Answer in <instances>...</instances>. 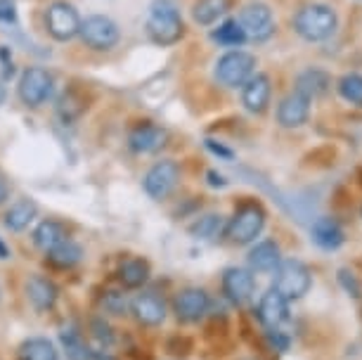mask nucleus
Returning <instances> with one entry per match:
<instances>
[{
  "instance_id": "obj_1",
  "label": "nucleus",
  "mask_w": 362,
  "mask_h": 360,
  "mask_svg": "<svg viewBox=\"0 0 362 360\" xmlns=\"http://www.w3.org/2000/svg\"><path fill=\"white\" fill-rule=\"evenodd\" d=\"M145 26H147V36L161 47L175 45L177 40L185 36V22H182L173 0H154L152 8L147 12Z\"/></svg>"
},
{
  "instance_id": "obj_2",
  "label": "nucleus",
  "mask_w": 362,
  "mask_h": 360,
  "mask_svg": "<svg viewBox=\"0 0 362 360\" xmlns=\"http://www.w3.org/2000/svg\"><path fill=\"white\" fill-rule=\"evenodd\" d=\"M339 17L334 8L325 3H310L303 5L296 17H293V29L303 40L308 43H322V40L332 38V33L337 31Z\"/></svg>"
},
{
  "instance_id": "obj_3",
  "label": "nucleus",
  "mask_w": 362,
  "mask_h": 360,
  "mask_svg": "<svg viewBox=\"0 0 362 360\" xmlns=\"http://www.w3.org/2000/svg\"><path fill=\"white\" fill-rule=\"evenodd\" d=\"M265 226V211L261 204L256 202H247L242 204V207L237 209L235 216L228 221V226H225V237H228L230 244H237V247H242V244H251L256 240L258 235H261V230Z\"/></svg>"
},
{
  "instance_id": "obj_4",
  "label": "nucleus",
  "mask_w": 362,
  "mask_h": 360,
  "mask_svg": "<svg viewBox=\"0 0 362 360\" xmlns=\"http://www.w3.org/2000/svg\"><path fill=\"white\" fill-rule=\"evenodd\" d=\"M313 275L310 268L298 259H286L279 261V266L275 268V289L282 294L286 301H296L303 298L310 291Z\"/></svg>"
},
{
  "instance_id": "obj_5",
  "label": "nucleus",
  "mask_w": 362,
  "mask_h": 360,
  "mask_svg": "<svg viewBox=\"0 0 362 360\" xmlns=\"http://www.w3.org/2000/svg\"><path fill=\"white\" fill-rule=\"evenodd\" d=\"M52 91H54V79L43 66H29V69H24L22 76H19L17 95H19V100H22V105L29 107V110L43 107L45 102L50 100Z\"/></svg>"
},
{
  "instance_id": "obj_6",
  "label": "nucleus",
  "mask_w": 362,
  "mask_h": 360,
  "mask_svg": "<svg viewBox=\"0 0 362 360\" xmlns=\"http://www.w3.org/2000/svg\"><path fill=\"white\" fill-rule=\"evenodd\" d=\"M216 81L225 88H242L256 74V57L244 50H230L216 62Z\"/></svg>"
},
{
  "instance_id": "obj_7",
  "label": "nucleus",
  "mask_w": 362,
  "mask_h": 360,
  "mask_svg": "<svg viewBox=\"0 0 362 360\" xmlns=\"http://www.w3.org/2000/svg\"><path fill=\"white\" fill-rule=\"evenodd\" d=\"M78 38L83 40L90 50L107 52V50H112V47H116V43H119V38H121V31L114 19H109L105 15H90V17L81 19Z\"/></svg>"
},
{
  "instance_id": "obj_8",
  "label": "nucleus",
  "mask_w": 362,
  "mask_h": 360,
  "mask_svg": "<svg viewBox=\"0 0 362 360\" xmlns=\"http://www.w3.org/2000/svg\"><path fill=\"white\" fill-rule=\"evenodd\" d=\"M45 29L54 40H59V43H66V40L76 38L81 31L78 10L74 8L71 3H64V0L52 3L50 8L45 10Z\"/></svg>"
},
{
  "instance_id": "obj_9",
  "label": "nucleus",
  "mask_w": 362,
  "mask_h": 360,
  "mask_svg": "<svg viewBox=\"0 0 362 360\" xmlns=\"http://www.w3.org/2000/svg\"><path fill=\"white\" fill-rule=\"evenodd\" d=\"M177 180H180V166L173 159H161L145 173L142 187L154 202H163L177 187Z\"/></svg>"
},
{
  "instance_id": "obj_10",
  "label": "nucleus",
  "mask_w": 362,
  "mask_h": 360,
  "mask_svg": "<svg viewBox=\"0 0 362 360\" xmlns=\"http://www.w3.org/2000/svg\"><path fill=\"white\" fill-rule=\"evenodd\" d=\"M211 308V296L202 287H185L180 289L173 298V313L177 323L194 325L206 318Z\"/></svg>"
},
{
  "instance_id": "obj_11",
  "label": "nucleus",
  "mask_w": 362,
  "mask_h": 360,
  "mask_svg": "<svg viewBox=\"0 0 362 360\" xmlns=\"http://www.w3.org/2000/svg\"><path fill=\"white\" fill-rule=\"evenodd\" d=\"M239 24L247 33V40H256V43H263L275 33V17H272V10L265 3L244 5L242 15H239Z\"/></svg>"
},
{
  "instance_id": "obj_12",
  "label": "nucleus",
  "mask_w": 362,
  "mask_h": 360,
  "mask_svg": "<svg viewBox=\"0 0 362 360\" xmlns=\"http://www.w3.org/2000/svg\"><path fill=\"white\" fill-rule=\"evenodd\" d=\"M128 310H131L133 318L142 327H159V325L166 320V301H163V296L154 289H142L140 294H135L131 298Z\"/></svg>"
},
{
  "instance_id": "obj_13",
  "label": "nucleus",
  "mask_w": 362,
  "mask_h": 360,
  "mask_svg": "<svg viewBox=\"0 0 362 360\" xmlns=\"http://www.w3.org/2000/svg\"><path fill=\"white\" fill-rule=\"evenodd\" d=\"M168 131L154 121H140L128 131V147L135 154H156L166 147Z\"/></svg>"
},
{
  "instance_id": "obj_14",
  "label": "nucleus",
  "mask_w": 362,
  "mask_h": 360,
  "mask_svg": "<svg viewBox=\"0 0 362 360\" xmlns=\"http://www.w3.org/2000/svg\"><path fill=\"white\" fill-rule=\"evenodd\" d=\"M258 320L268 332H279L289 323V301L272 287L261 296L258 303Z\"/></svg>"
},
{
  "instance_id": "obj_15",
  "label": "nucleus",
  "mask_w": 362,
  "mask_h": 360,
  "mask_svg": "<svg viewBox=\"0 0 362 360\" xmlns=\"http://www.w3.org/2000/svg\"><path fill=\"white\" fill-rule=\"evenodd\" d=\"M221 284H223V294L235 306L247 303L249 298L254 296V289H256L254 273L247 268H225Z\"/></svg>"
},
{
  "instance_id": "obj_16",
  "label": "nucleus",
  "mask_w": 362,
  "mask_h": 360,
  "mask_svg": "<svg viewBox=\"0 0 362 360\" xmlns=\"http://www.w3.org/2000/svg\"><path fill=\"white\" fill-rule=\"evenodd\" d=\"M272 83L268 74L256 71L247 83L242 86V105L251 114H263L270 105Z\"/></svg>"
},
{
  "instance_id": "obj_17",
  "label": "nucleus",
  "mask_w": 362,
  "mask_h": 360,
  "mask_svg": "<svg viewBox=\"0 0 362 360\" xmlns=\"http://www.w3.org/2000/svg\"><path fill=\"white\" fill-rule=\"evenodd\" d=\"M24 291H26V298L38 313H47V310L54 308L57 303V296H59V289L47 275H31L29 280L24 284Z\"/></svg>"
},
{
  "instance_id": "obj_18",
  "label": "nucleus",
  "mask_w": 362,
  "mask_h": 360,
  "mask_svg": "<svg viewBox=\"0 0 362 360\" xmlns=\"http://www.w3.org/2000/svg\"><path fill=\"white\" fill-rule=\"evenodd\" d=\"M310 117V100L300 93H289L277 107V124L282 128H300Z\"/></svg>"
},
{
  "instance_id": "obj_19",
  "label": "nucleus",
  "mask_w": 362,
  "mask_h": 360,
  "mask_svg": "<svg viewBox=\"0 0 362 360\" xmlns=\"http://www.w3.org/2000/svg\"><path fill=\"white\" fill-rule=\"evenodd\" d=\"M116 275H119V282L124 289H142L147 284L149 275H152V268L142 256H128V259L121 261Z\"/></svg>"
},
{
  "instance_id": "obj_20",
  "label": "nucleus",
  "mask_w": 362,
  "mask_h": 360,
  "mask_svg": "<svg viewBox=\"0 0 362 360\" xmlns=\"http://www.w3.org/2000/svg\"><path fill=\"white\" fill-rule=\"evenodd\" d=\"M310 235H313V242H315L317 247L327 249V251L339 249L346 240L341 223L337 219H332V216H322V219H317L315 223H313Z\"/></svg>"
},
{
  "instance_id": "obj_21",
  "label": "nucleus",
  "mask_w": 362,
  "mask_h": 360,
  "mask_svg": "<svg viewBox=\"0 0 362 360\" xmlns=\"http://www.w3.org/2000/svg\"><path fill=\"white\" fill-rule=\"evenodd\" d=\"M279 261H282V251H279V244L272 240L258 242L249 251V268L254 273H272L279 266Z\"/></svg>"
},
{
  "instance_id": "obj_22",
  "label": "nucleus",
  "mask_w": 362,
  "mask_h": 360,
  "mask_svg": "<svg viewBox=\"0 0 362 360\" xmlns=\"http://www.w3.org/2000/svg\"><path fill=\"white\" fill-rule=\"evenodd\" d=\"M66 240H69V230H66L62 221L45 219L38 223L36 230H33V244H36L43 254H47L50 249H54L57 244H62Z\"/></svg>"
},
{
  "instance_id": "obj_23",
  "label": "nucleus",
  "mask_w": 362,
  "mask_h": 360,
  "mask_svg": "<svg viewBox=\"0 0 362 360\" xmlns=\"http://www.w3.org/2000/svg\"><path fill=\"white\" fill-rule=\"evenodd\" d=\"M332 88V76L322 69H305L296 76V88L293 91L305 95L308 100L322 98V95Z\"/></svg>"
},
{
  "instance_id": "obj_24",
  "label": "nucleus",
  "mask_w": 362,
  "mask_h": 360,
  "mask_svg": "<svg viewBox=\"0 0 362 360\" xmlns=\"http://www.w3.org/2000/svg\"><path fill=\"white\" fill-rule=\"evenodd\" d=\"M38 216V204L33 199H19L5 211L3 223L10 233H22L33 223V219Z\"/></svg>"
},
{
  "instance_id": "obj_25",
  "label": "nucleus",
  "mask_w": 362,
  "mask_h": 360,
  "mask_svg": "<svg viewBox=\"0 0 362 360\" xmlns=\"http://www.w3.org/2000/svg\"><path fill=\"white\" fill-rule=\"evenodd\" d=\"M47 263L57 270H71L74 266H78L81 259H83V249L78 247L76 242L66 240L62 244H57L54 249L47 251Z\"/></svg>"
},
{
  "instance_id": "obj_26",
  "label": "nucleus",
  "mask_w": 362,
  "mask_h": 360,
  "mask_svg": "<svg viewBox=\"0 0 362 360\" xmlns=\"http://www.w3.org/2000/svg\"><path fill=\"white\" fill-rule=\"evenodd\" d=\"M232 8V0H197L192 8V17L199 26H211L223 19Z\"/></svg>"
},
{
  "instance_id": "obj_27",
  "label": "nucleus",
  "mask_w": 362,
  "mask_h": 360,
  "mask_svg": "<svg viewBox=\"0 0 362 360\" xmlns=\"http://www.w3.org/2000/svg\"><path fill=\"white\" fill-rule=\"evenodd\" d=\"M17 360H59L54 344L45 337H31L19 346Z\"/></svg>"
},
{
  "instance_id": "obj_28",
  "label": "nucleus",
  "mask_w": 362,
  "mask_h": 360,
  "mask_svg": "<svg viewBox=\"0 0 362 360\" xmlns=\"http://www.w3.org/2000/svg\"><path fill=\"white\" fill-rule=\"evenodd\" d=\"M86 110H88V102L83 98V93L76 91V88H69V91L59 98L57 114L64 124H74V121H78L86 114Z\"/></svg>"
},
{
  "instance_id": "obj_29",
  "label": "nucleus",
  "mask_w": 362,
  "mask_h": 360,
  "mask_svg": "<svg viewBox=\"0 0 362 360\" xmlns=\"http://www.w3.org/2000/svg\"><path fill=\"white\" fill-rule=\"evenodd\" d=\"M211 38L223 47H242L247 43V33H244L239 19H225L218 24V29L211 33Z\"/></svg>"
},
{
  "instance_id": "obj_30",
  "label": "nucleus",
  "mask_w": 362,
  "mask_h": 360,
  "mask_svg": "<svg viewBox=\"0 0 362 360\" xmlns=\"http://www.w3.org/2000/svg\"><path fill=\"white\" fill-rule=\"evenodd\" d=\"M59 339H62V346H64L66 358L69 360H90V344L86 342L78 330L64 327Z\"/></svg>"
},
{
  "instance_id": "obj_31",
  "label": "nucleus",
  "mask_w": 362,
  "mask_h": 360,
  "mask_svg": "<svg viewBox=\"0 0 362 360\" xmlns=\"http://www.w3.org/2000/svg\"><path fill=\"white\" fill-rule=\"evenodd\" d=\"M189 233H192L197 240H216L218 235L225 233L223 219L218 214H206L189 228Z\"/></svg>"
},
{
  "instance_id": "obj_32",
  "label": "nucleus",
  "mask_w": 362,
  "mask_h": 360,
  "mask_svg": "<svg viewBox=\"0 0 362 360\" xmlns=\"http://www.w3.org/2000/svg\"><path fill=\"white\" fill-rule=\"evenodd\" d=\"M339 95L355 107H362V74H346L339 79Z\"/></svg>"
},
{
  "instance_id": "obj_33",
  "label": "nucleus",
  "mask_w": 362,
  "mask_h": 360,
  "mask_svg": "<svg viewBox=\"0 0 362 360\" xmlns=\"http://www.w3.org/2000/svg\"><path fill=\"white\" fill-rule=\"evenodd\" d=\"M100 303H102V308H105L107 313H112V315H124L128 310V306H131V301H126V294L114 291V289H107Z\"/></svg>"
},
{
  "instance_id": "obj_34",
  "label": "nucleus",
  "mask_w": 362,
  "mask_h": 360,
  "mask_svg": "<svg viewBox=\"0 0 362 360\" xmlns=\"http://www.w3.org/2000/svg\"><path fill=\"white\" fill-rule=\"evenodd\" d=\"M339 280H341V284H344V289L348 291V294H353L355 298H360V296H362L360 282L355 280L353 273H348V270H339Z\"/></svg>"
},
{
  "instance_id": "obj_35",
  "label": "nucleus",
  "mask_w": 362,
  "mask_h": 360,
  "mask_svg": "<svg viewBox=\"0 0 362 360\" xmlns=\"http://www.w3.org/2000/svg\"><path fill=\"white\" fill-rule=\"evenodd\" d=\"M175 342H177V346H170L168 344V351L173 353V356H187V353L192 351V342H189V339H185V337L177 339L175 337Z\"/></svg>"
},
{
  "instance_id": "obj_36",
  "label": "nucleus",
  "mask_w": 362,
  "mask_h": 360,
  "mask_svg": "<svg viewBox=\"0 0 362 360\" xmlns=\"http://www.w3.org/2000/svg\"><path fill=\"white\" fill-rule=\"evenodd\" d=\"M206 147H209V149H211V152H214V154H218V157H223V159H232V157H235V154H232L228 147H223V145H216L214 140H206Z\"/></svg>"
},
{
  "instance_id": "obj_37",
  "label": "nucleus",
  "mask_w": 362,
  "mask_h": 360,
  "mask_svg": "<svg viewBox=\"0 0 362 360\" xmlns=\"http://www.w3.org/2000/svg\"><path fill=\"white\" fill-rule=\"evenodd\" d=\"M0 57H3V79H12L15 74V64H8V50H0Z\"/></svg>"
},
{
  "instance_id": "obj_38",
  "label": "nucleus",
  "mask_w": 362,
  "mask_h": 360,
  "mask_svg": "<svg viewBox=\"0 0 362 360\" xmlns=\"http://www.w3.org/2000/svg\"><path fill=\"white\" fill-rule=\"evenodd\" d=\"M206 178H209V185H214V187H225V185H228L223 175H221V173H216V171H209V173H206Z\"/></svg>"
},
{
  "instance_id": "obj_39",
  "label": "nucleus",
  "mask_w": 362,
  "mask_h": 360,
  "mask_svg": "<svg viewBox=\"0 0 362 360\" xmlns=\"http://www.w3.org/2000/svg\"><path fill=\"white\" fill-rule=\"evenodd\" d=\"M10 197V185H8V178H5V173L0 171V204Z\"/></svg>"
},
{
  "instance_id": "obj_40",
  "label": "nucleus",
  "mask_w": 362,
  "mask_h": 360,
  "mask_svg": "<svg viewBox=\"0 0 362 360\" xmlns=\"http://www.w3.org/2000/svg\"><path fill=\"white\" fill-rule=\"evenodd\" d=\"M0 259H10V247H8V244H5L3 242V237H0Z\"/></svg>"
},
{
  "instance_id": "obj_41",
  "label": "nucleus",
  "mask_w": 362,
  "mask_h": 360,
  "mask_svg": "<svg viewBox=\"0 0 362 360\" xmlns=\"http://www.w3.org/2000/svg\"><path fill=\"white\" fill-rule=\"evenodd\" d=\"M5 95H8V91H5L3 81H0V105H3V102H5Z\"/></svg>"
},
{
  "instance_id": "obj_42",
  "label": "nucleus",
  "mask_w": 362,
  "mask_h": 360,
  "mask_svg": "<svg viewBox=\"0 0 362 360\" xmlns=\"http://www.w3.org/2000/svg\"><path fill=\"white\" fill-rule=\"evenodd\" d=\"M0 294H3V289H0Z\"/></svg>"
}]
</instances>
